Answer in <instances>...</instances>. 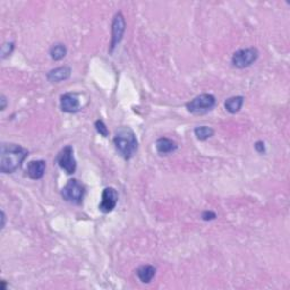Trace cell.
<instances>
[{
  "label": "cell",
  "instance_id": "obj_3",
  "mask_svg": "<svg viewBox=\"0 0 290 290\" xmlns=\"http://www.w3.org/2000/svg\"><path fill=\"white\" fill-rule=\"evenodd\" d=\"M85 195L84 185L77 179H70L62 189V196L66 202L80 205L83 202Z\"/></svg>",
  "mask_w": 290,
  "mask_h": 290
},
{
  "label": "cell",
  "instance_id": "obj_15",
  "mask_svg": "<svg viewBox=\"0 0 290 290\" xmlns=\"http://www.w3.org/2000/svg\"><path fill=\"white\" fill-rule=\"evenodd\" d=\"M66 53H67V48L63 44H57L50 49V56H51V58L53 60H56V62L65 58Z\"/></svg>",
  "mask_w": 290,
  "mask_h": 290
},
{
  "label": "cell",
  "instance_id": "obj_4",
  "mask_svg": "<svg viewBox=\"0 0 290 290\" xmlns=\"http://www.w3.org/2000/svg\"><path fill=\"white\" fill-rule=\"evenodd\" d=\"M214 106H216V98L207 93L198 95L192 101L186 103V108L193 114H204L209 112L213 109Z\"/></svg>",
  "mask_w": 290,
  "mask_h": 290
},
{
  "label": "cell",
  "instance_id": "obj_13",
  "mask_svg": "<svg viewBox=\"0 0 290 290\" xmlns=\"http://www.w3.org/2000/svg\"><path fill=\"white\" fill-rule=\"evenodd\" d=\"M156 272V270L153 266H142L137 268L136 274H137L138 279L143 284H149V282H151L152 279L155 278Z\"/></svg>",
  "mask_w": 290,
  "mask_h": 290
},
{
  "label": "cell",
  "instance_id": "obj_16",
  "mask_svg": "<svg viewBox=\"0 0 290 290\" xmlns=\"http://www.w3.org/2000/svg\"><path fill=\"white\" fill-rule=\"evenodd\" d=\"M194 134L200 141H206V139L212 137L214 131L209 126H199L194 130Z\"/></svg>",
  "mask_w": 290,
  "mask_h": 290
},
{
  "label": "cell",
  "instance_id": "obj_11",
  "mask_svg": "<svg viewBox=\"0 0 290 290\" xmlns=\"http://www.w3.org/2000/svg\"><path fill=\"white\" fill-rule=\"evenodd\" d=\"M70 74H71L70 67L63 66V67H58V68H55V69L50 70L48 75H46V77H48V80L50 82H52V83H59V82L62 81L68 80V78L70 77Z\"/></svg>",
  "mask_w": 290,
  "mask_h": 290
},
{
  "label": "cell",
  "instance_id": "obj_6",
  "mask_svg": "<svg viewBox=\"0 0 290 290\" xmlns=\"http://www.w3.org/2000/svg\"><path fill=\"white\" fill-rule=\"evenodd\" d=\"M259 58V51L255 48H247L236 51L232 55L231 63L237 68H246L253 65Z\"/></svg>",
  "mask_w": 290,
  "mask_h": 290
},
{
  "label": "cell",
  "instance_id": "obj_10",
  "mask_svg": "<svg viewBox=\"0 0 290 290\" xmlns=\"http://www.w3.org/2000/svg\"><path fill=\"white\" fill-rule=\"evenodd\" d=\"M45 161L44 160H37V161H31L30 163L27 164V176L30 177L33 180H39L44 177V175L45 173Z\"/></svg>",
  "mask_w": 290,
  "mask_h": 290
},
{
  "label": "cell",
  "instance_id": "obj_21",
  "mask_svg": "<svg viewBox=\"0 0 290 290\" xmlns=\"http://www.w3.org/2000/svg\"><path fill=\"white\" fill-rule=\"evenodd\" d=\"M7 99H6V96L5 95H1L0 96V110H1V112H3V110L6 109V107H7Z\"/></svg>",
  "mask_w": 290,
  "mask_h": 290
},
{
  "label": "cell",
  "instance_id": "obj_17",
  "mask_svg": "<svg viewBox=\"0 0 290 290\" xmlns=\"http://www.w3.org/2000/svg\"><path fill=\"white\" fill-rule=\"evenodd\" d=\"M94 126H95L96 132H98V133H99L100 135H101V136H103V137H107V136L109 135L108 128H107L106 124L103 123V121H102L101 119L96 120V121H95V124H94Z\"/></svg>",
  "mask_w": 290,
  "mask_h": 290
},
{
  "label": "cell",
  "instance_id": "obj_20",
  "mask_svg": "<svg viewBox=\"0 0 290 290\" xmlns=\"http://www.w3.org/2000/svg\"><path fill=\"white\" fill-rule=\"evenodd\" d=\"M254 146H255V150L259 153H264V152H266V145H264V143L262 141H257L255 143V145H254Z\"/></svg>",
  "mask_w": 290,
  "mask_h": 290
},
{
  "label": "cell",
  "instance_id": "obj_7",
  "mask_svg": "<svg viewBox=\"0 0 290 290\" xmlns=\"http://www.w3.org/2000/svg\"><path fill=\"white\" fill-rule=\"evenodd\" d=\"M125 30H126V22L121 12L117 13L113 17L112 25V42H110V52H112L114 48L123 40Z\"/></svg>",
  "mask_w": 290,
  "mask_h": 290
},
{
  "label": "cell",
  "instance_id": "obj_1",
  "mask_svg": "<svg viewBox=\"0 0 290 290\" xmlns=\"http://www.w3.org/2000/svg\"><path fill=\"white\" fill-rule=\"evenodd\" d=\"M28 156L23 146L14 143H3L0 150V171L2 174H13L22 166Z\"/></svg>",
  "mask_w": 290,
  "mask_h": 290
},
{
  "label": "cell",
  "instance_id": "obj_22",
  "mask_svg": "<svg viewBox=\"0 0 290 290\" xmlns=\"http://www.w3.org/2000/svg\"><path fill=\"white\" fill-rule=\"evenodd\" d=\"M6 225V214L3 211H1V229L5 228Z\"/></svg>",
  "mask_w": 290,
  "mask_h": 290
},
{
  "label": "cell",
  "instance_id": "obj_19",
  "mask_svg": "<svg viewBox=\"0 0 290 290\" xmlns=\"http://www.w3.org/2000/svg\"><path fill=\"white\" fill-rule=\"evenodd\" d=\"M217 218V214L212 212V211H204L202 213V219L204 221H211V220H214Z\"/></svg>",
  "mask_w": 290,
  "mask_h": 290
},
{
  "label": "cell",
  "instance_id": "obj_12",
  "mask_svg": "<svg viewBox=\"0 0 290 290\" xmlns=\"http://www.w3.org/2000/svg\"><path fill=\"white\" fill-rule=\"evenodd\" d=\"M156 148L157 153H160V155H163V156H167V155H169V153H173L176 151V150L178 149V145L176 142L173 141V139L167 138V137H161L156 141Z\"/></svg>",
  "mask_w": 290,
  "mask_h": 290
},
{
  "label": "cell",
  "instance_id": "obj_18",
  "mask_svg": "<svg viewBox=\"0 0 290 290\" xmlns=\"http://www.w3.org/2000/svg\"><path fill=\"white\" fill-rule=\"evenodd\" d=\"M14 48H15V45H14L13 42H7L2 45L1 48V58L5 59L7 57L12 55V52L14 51Z\"/></svg>",
  "mask_w": 290,
  "mask_h": 290
},
{
  "label": "cell",
  "instance_id": "obj_14",
  "mask_svg": "<svg viewBox=\"0 0 290 290\" xmlns=\"http://www.w3.org/2000/svg\"><path fill=\"white\" fill-rule=\"evenodd\" d=\"M243 103H244V98L243 96H232L229 98L224 103L225 109L230 113H237L242 109Z\"/></svg>",
  "mask_w": 290,
  "mask_h": 290
},
{
  "label": "cell",
  "instance_id": "obj_8",
  "mask_svg": "<svg viewBox=\"0 0 290 290\" xmlns=\"http://www.w3.org/2000/svg\"><path fill=\"white\" fill-rule=\"evenodd\" d=\"M118 192L113 187H107L103 189L101 202L99 204V210L102 213H110L117 206Z\"/></svg>",
  "mask_w": 290,
  "mask_h": 290
},
{
  "label": "cell",
  "instance_id": "obj_9",
  "mask_svg": "<svg viewBox=\"0 0 290 290\" xmlns=\"http://www.w3.org/2000/svg\"><path fill=\"white\" fill-rule=\"evenodd\" d=\"M80 100L75 93H66L60 98V108L64 112L75 113L80 110Z\"/></svg>",
  "mask_w": 290,
  "mask_h": 290
},
{
  "label": "cell",
  "instance_id": "obj_5",
  "mask_svg": "<svg viewBox=\"0 0 290 290\" xmlns=\"http://www.w3.org/2000/svg\"><path fill=\"white\" fill-rule=\"evenodd\" d=\"M57 163L66 174L71 175L76 171L77 163L74 156V149L73 146L67 145L65 148L60 150V152L57 156Z\"/></svg>",
  "mask_w": 290,
  "mask_h": 290
},
{
  "label": "cell",
  "instance_id": "obj_2",
  "mask_svg": "<svg viewBox=\"0 0 290 290\" xmlns=\"http://www.w3.org/2000/svg\"><path fill=\"white\" fill-rule=\"evenodd\" d=\"M113 144L116 146L118 153L125 160H130L133 157L138 149V142L136 135L130 127H119L116 131L113 137Z\"/></svg>",
  "mask_w": 290,
  "mask_h": 290
}]
</instances>
